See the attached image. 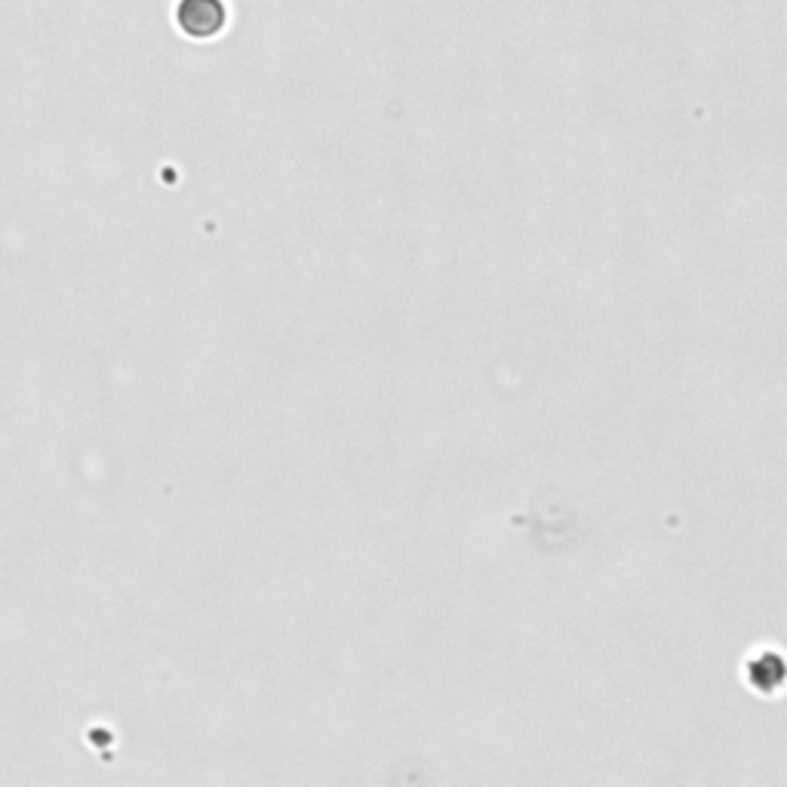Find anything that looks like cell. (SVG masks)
Masks as SVG:
<instances>
[{"mask_svg": "<svg viewBox=\"0 0 787 787\" xmlns=\"http://www.w3.org/2000/svg\"><path fill=\"white\" fill-rule=\"evenodd\" d=\"M176 22L191 37H213L225 25L222 0H179Z\"/></svg>", "mask_w": 787, "mask_h": 787, "instance_id": "1", "label": "cell"}]
</instances>
